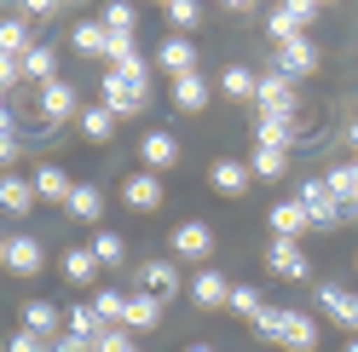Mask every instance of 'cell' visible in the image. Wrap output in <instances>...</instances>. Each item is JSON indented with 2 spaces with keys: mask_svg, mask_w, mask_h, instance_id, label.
Here are the masks:
<instances>
[{
  "mask_svg": "<svg viewBox=\"0 0 358 352\" xmlns=\"http://www.w3.org/2000/svg\"><path fill=\"white\" fill-rule=\"evenodd\" d=\"M255 335H260V341H272V346H289V352H312V346H318V323H312L306 312L266 306V312L255 318Z\"/></svg>",
  "mask_w": 358,
  "mask_h": 352,
  "instance_id": "1",
  "label": "cell"
},
{
  "mask_svg": "<svg viewBox=\"0 0 358 352\" xmlns=\"http://www.w3.org/2000/svg\"><path fill=\"white\" fill-rule=\"evenodd\" d=\"M99 104H110L116 116H139V110L150 104V87L145 81H133V75H122V70H110L104 75V98Z\"/></svg>",
  "mask_w": 358,
  "mask_h": 352,
  "instance_id": "2",
  "label": "cell"
},
{
  "mask_svg": "<svg viewBox=\"0 0 358 352\" xmlns=\"http://www.w3.org/2000/svg\"><path fill=\"white\" fill-rule=\"evenodd\" d=\"M312 17H318V6H312V0H289V6H272V12H266V29H272L278 47H283V41H295V35L312 29Z\"/></svg>",
  "mask_w": 358,
  "mask_h": 352,
  "instance_id": "3",
  "label": "cell"
},
{
  "mask_svg": "<svg viewBox=\"0 0 358 352\" xmlns=\"http://www.w3.org/2000/svg\"><path fill=\"white\" fill-rule=\"evenodd\" d=\"M312 70H318V47H312L306 35L283 41V47L272 52V75H283V81H295V75H312Z\"/></svg>",
  "mask_w": 358,
  "mask_h": 352,
  "instance_id": "4",
  "label": "cell"
},
{
  "mask_svg": "<svg viewBox=\"0 0 358 352\" xmlns=\"http://www.w3.org/2000/svg\"><path fill=\"white\" fill-rule=\"evenodd\" d=\"M295 203L306 208L312 226H335V219H347V214H341V203H335V191H329V179H306Z\"/></svg>",
  "mask_w": 358,
  "mask_h": 352,
  "instance_id": "5",
  "label": "cell"
},
{
  "mask_svg": "<svg viewBox=\"0 0 358 352\" xmlns=\"http://www.w3.org/2000/svg\"><path fill=\"white\" fill-rule=\"evenodd\" d=\"M266 266H272L278 277H289V283H306V277H312L306 249H301V243H289V237H278V243L266 249Z\"/></svg>",
  "mask_w": 358,
  "mask_h": 352,
  "instance_id": "6",
  "label": "cell"
},
{
  "mask_svg": "<svg viewBox=\"0 0 358 352\" xmlns=\"http://www.w3.org/2000/svg\"><path fill=\"white\" fill-rule=\"evenodd\" d=\"M255 104H260V116L295 122V87H289L283 75H260V93H255Z\"/></svg>",
  "mask_w": 358,
  "mask_h": 352,
  "instance_id": "7",
  "label": "cell"
},
{
  "mask_svg": "<svg viewBox=\"0 0 358 352\" xmlns=\"http://www.w3.org/2000/svg\"><path fill=\"white\" fill-rule=\"evenodd\" d=\"M162 196H168V191H162V179H156L150 168H139V173H133V179L122 185V203H127L133 214H150V208H162Z\"/></svg>",
  "mask_w": 358,
  "mask_h": 352,
  "instance_id": "8",
  "label": "cell"
},
{
  "mask_svg": "<svg viewBox=\"0 0 358 352\" xmlns=\"http://www.w3.org/2000/svg\"><path fill=\"white\" fill-rule=\"evenodd\" d=\"M70 116H81L76 87L70 81H47V87H41V122H70Z\"/></svg>",
  "mask_w": 358,
  "mask_h": 352,
  "instance_id": "9",
  "label": "cell"
},
{
  "mask_svg": "<svg viewBox=\"0 0 358 352\" xmlns=\"http://www.w3.org/2000/svg\"><path fill=\"white\" fill-rule=\"evenodd\" d=\"M173 254L179 260H208V249H214V231L203 226V219H185V226H173Z\"/></svg>",
  "mask_w": 358,
  "mask_h": 352,
  "instance_id": "10",
  "label": "cell"
},
{
  "mask_svg": "<svg viewBox=\"0 0 358 352\" xmlns=\"http://www.w3.org/2000/svg\"><path fill=\"white\" fill-rule=\"evenodd\" d=\"M231 289H237V283H231L226 272H214V266L191 277V300H196V306H208V312H214V306H231Z\"/></svg>",
  "mask_w": 358,
  "mask_h": 352,
  "instance_id": "11",
  "label": "cell"
},
{
  "mask_svg": "<svg viewBox=\"0 0 358 352\" xmlns=\"http://www.w3.org/2000/svg\"><path fill=\"white\" fill-rule=\"evenodd\" d=\"M64 323H70V312H58L52 300H29V306H24V329H29V335H41V341H58Z\"/></svg>",
  "mask_w": 358,
  "mask_h": 352,
  "instance_id": "12",
  "label": "cell"
},
{
  "mask_svg": "<svg viewBox=\"0 0 358 352\" xmlns=\"http://www.w3.org/2000/svg\"><path fill=\"white\" fill-rule=\"evenodd\" d=\"M318 306L341 323V329H358V295L341 289V283H318Z\"/></svg>",
  "mask_w": 358,
  "mask_h": 352,
  "instance_id": "13",
  "label": "cell"
},
{
  "mask_svg": "<svg viewBox=\"0 0 358 352\" xmlns=\"http://www.w3.org/2000/svg\"><path fill=\"white\" fill-rule=\"evenodd\" d=\"M41 266H47V249H41V237H12V249H6V272H12V277H35Z\"/></svg>",
  "mask_w": 358,
  "mask_h": 352,
  "instance_id": "14",
  "label": "cell"
},
{
  "mask_svg": "<svg viewBox=\"0 0 358 352\" xmlns=\"http://www.w3.org/2000/svg\"><path fill=\"white\" fill-rule=\"evenodd\" d=\"M156 64H162L173 81H179V75H196V47H191L185 35H168L162 47H156Z\"/></svg>",
  "mask_w": 358,
  "mask_h": 352,
  "instance_id": "15",
  "label": "cell"
},
{
  "mask_svg": "<svg viewBox=\"0 0 358 352\" xmlns=\"http://www.w3.org/2000/svg\"><path fill=\"white\" fill-rule=\"evenodd\" d=\"M139 156H145V168H150V173H162V168H173V162H179V139L168 133V127H156V133H145V139H139Z\"/></svg>",
  "mask_w": 358,
  "mask_h": 352,
  "instance_id": "16",
  "label": "cell"
},
{
  "mask_svg": "<svg viewBox=\"0 0 358 352\" xmlns=\"http://www.w3.org/2000/svg\"><path fill=\"white\" fill-rule=\"evenodd\" d=\"M249 179H255V168H243V162H231V156H220V162L208 168V185H214L220 196H243Z\"/></svg>",
  "mask_w": 358,
  "mask_h": 352,
  "instance_id": "17",
  "label": "cell"
},
{
  "mask_svg": "<svg viewBox=\"0 0 358 352\" xmlns=\"http://www.w3.org/2000/svg\"><path fill=\"white\" fill-rule=\"evenodd\" d=\"M139 289L156 295V300H168V295H179V272L168 266V260H145L139 266Z\"/></svg>",
  "mask_w": 358,
  "mask_h": 352,
  "instance_id": "18",
  "label": "cell"
},
{
  "mask_svg": "<svg viewBox=\"0 0 358 352\" xmlns=\"http://www.w3.org/2000/svg\"><path fill=\"white\" fill-rule=\"evenodd\" d=\"M70 191H76V179L58 162H41L35 168V196H47V203H70Z\"/></svg>",
  "mask_w": 358,
  "mask_h": 352,
  "instance_id": "19",
  "label": "cell"
},
{
  "mask_svg": "<svg viewBox=\"0 0 358 352\" xmlns=\"http://www.w3.org/2000/svg\"><path fill=\"white\" fill-rule=\"evenodd\" d=\"M70 47L87 52V58H104V52H110V29L99 24V17H81V24L70 29Z\"/></svg>",
  "mask_w": 358,
  "mask_h": 352,
  "instance_id": "20",
  "label": "cell"
},
{
  "mask_svg": "<svg viewBox=\"0 0 358 352\" xmlns=\"http://www.w3.org/2000/svg\"><path fill=\"white\" fill-rule=\"evenodd\" d=\"M0 208H6V214H29V208H35V179L0 173Z\"/></svg>",
  "mask_w": 358,
  "mask_h": 352,
  "instance_id": "21",
  "label": "cell"
},
{
  "mask_svg": "<svg viewBox=\"0 0 358 352\" xmlns=\"http://www.w3.org/2000/svg\"><path fill=\"white\" fill-rule=\"evenodd\" d=\"M220 93H226V98H237V104H255L260 75H255V70H243V64H226V75H220Z\"/></svg>",
  "mask_w": 358,
  "mask_h": 352,
  "instance_id": "22",
  "label": "cell"
},
{
  "mask_svg": "<svg viewBox=\"0 0 358 352\" xmlns=\"http://www.w3.org/2000/svg\"><path fill=\"white\" fill-rule=\"evenodd\" d=\"M162 323V300L145 295V289H133L127 295V329H156Z\"/></svg>",
  "mask_w": 358,
  "mask_h": 352,
  "instance_id": "23",
  "label": "cell"
},
{
  "mask_svg": "<svg viewBox=\"0 0 358 352\" xmlns=\"http://www.w3.org/2000/svg\"><path fill=\"white\" fill-rule=\"evenodd\" d=\"M203 104H208V81H203V75H179V81H173V110L196 116Z\"/></svg>",
  "mask_w": 358,
  "mask_h": 352,
  "instance_id": "24",
  "label": "cell"
},
{
  "mask_svg": "<svg viewBox=\"0 0 358 352\" xmlns=\"http://www.w3.org/2000/svg\"><path fill=\"white\" fill-rule=\"evenodd\" d=\"M29 47H35V35H29V17H0V52L24 58Z\"/></svg>",
  "mask_w": 358,
  "mask_h": 352,
  "instance_id": "25",
  "label": "cell"
},
{
  "mask_svg": "<svg viewBox=\"0 0 358 352\" xmlns=\"http://www.w3.org/2000/svg\"><path fill=\"white\" fill-rule=\"evenodd\" d=\"M306 226H312V219H306V208H301V203H278V208H272V231H278V237H289V243H295Z\"/></svg>",
  "mask_w": 358,
  "mask_h": 352,
  "instance_id": "26",
  "label": "cell"
},
{
  "mask_svg": "<svg viewBox=\"0 0 358 352\" xmlns=\"http://www.w3.org/2000/svg\"><path fill=\"white\" fill-rule=\"evenodd\" d=\"M116 122H122V116H116L110 104H87V110H81V133H87V139H110V133H116Z\"/></svg>",
  "mask_w": 358,
  "mask_h": 352,
  "instance_id": "27",
  "label": "cell"
},
{
  "mask_svg": "<svg viewBox=\"0 0 358 352\" xmlns=\"http://www.w3.org/2000/svg\"><path fill=\"white\" fill-rule=\"evenodd\" d=\"M93 312H99V323H110V329H127V295H122V289H99Z\"/></svg>",
  "mask_w": 358,
  "mask_h": 352,
  "instance_id": "28",
  "label": "cell"
},
{
  "mask_svg": "<svg viewBox=\"0 0 358 352\" xmlns=\"http://www.w3.org/2000/svg\"><path fill=\"white\" fill-rule=\"evenodd\" d=\"M64 277L81 283V289H87V283H99V260H93V249H70V254H64Z\"/></svg>",
  "mask_w": 358,
  "mask_h": 352,
  "instance_id": "29",
  "label": "cell"
},
{
  "mask_svg": "<svg viewBox=\"0 0 358 352\" xmlns=\"http://www.w3.org/2000/svg\"><path fill=\"white\" fill-rule=\"evenodd\" d=\"M260 179H283V168H289V150L283 145H255V162H249Z\"/></svg>",
  "mask_w": 358,
  "mask_h": 352,
  "instance_id": "30",
  "label": "cell"
},
{
  "mask_svg": "<svg viewBox=\"0 0 358 352\" xmlns=\"http://www.w3.org/2000/svg\"><path fill=\"white\" fill-rule=\"evenodd\" d=\"M52 64H58V52L47 47V41H35V47L24 52V75H35L41 87H47V81H58V75H52Z\"/></svg>",
  "mask_w": 358,
  "mask_h": 352,
  "instance_id": "31",
  "label": "cell"
},
{
  "mask_svg": "<svg viewBox=\"0 0 358 352\" xmlns=\"http://www.w3.org/2000/svg\"><path fill=\"white\" fill-rule=\"evenodd\" d=\"M64 208H70L76 219H99V214H104V191H99V185H76Z\"/></svg>",
  "mask_w": 358,
  "mask_h": 352,
  "instance_id": "32",
  "label": "cell"
},
{
  "mask_svg": "<svg viewBox=\"0 0 358 352\" xmlns=\"http://www.w3.org/2000/svg\"><path fill=\"white\" fill-rule=\"evenodd\" d=\"M87 249H93V260H99V266H122V260H127V243H122L116 231H99Z\"/></svg>",
  "mask_w": 358,
  "mask_h": 352,
  "instance_id": "33",
  "label": "cell"
},
{
  "mask_svg": "<svg viewBox=\"0 0 358 352\" xmlns=\"http://www.w3.org/2000/svg\"><path fill=\"white\" fill-rule=\"evenodd\" d=\"M99 24H104L110 35H133V24H139V12H133V6H122V0H116V6H104V12H99Z\"/></svg>",
  "mask_w": 358,
  "mask_h": 352,
  "instance_id": "34",
  "label": "cell"
},
{
  "mask_svg": "<svg viewBox=\"0 0 358 352\" xmlns=\"http://www.w3.org/2000/svg\"><path fill=\"white\" fill-rule=\"evenodd\" d=\"M231 312H237V318H260V312H266L260 289H249V283H237V289H231Z\"/></svg>",
  "mask_w": 358,
  "mask_h": 352,
  "instance_id": "35",
  "label": "cell"
},
{
  "mask_svg": "<svg viewBox=\"0 0 358 352\" xmlns=\"http://www.w3.org/2000/svg\"><path fill=\"white\" fill-rule=\"evenodd\" d=\"M168 24L173 29H196L203 24V6H196V0H168Z\"/></svg>",
  "mask_w": 358,
  "mask_h": 352,
  "instance_id": "36",
  "label": "cell"
},
{
  "mask_svg": "<svg viewBox=\"0 0 358 352\" xmlns=\"http://www.w3.org/2000/svg\"><path fill=\"white\" fill-rule=\"evenodd\" d=\"M255 133H260V145H283L289 150V122H278V116H260Z\"/></svg>",
  "mask_w": 358,
  "mask_h": 352,
  "instance_id": "37",
  "label": "cell"
},
{
  "mask_svg": "<svg viewBox=\"0 0 358 352\" xmlns=\"http://www.w3.org/2000/svg\"><path fill=\"white\" fill-rule=\"evenodd\" d=\"M70 329H76V335H87V341H93V335H99L104 323H99V312H93V306H70Z\"/></svg>",
  "mask_w": 358,
  "mask_h": 352,
  "instance_id": "38",
  "label": "cell"
},
{
  "mask_svg": "<svg viewBox=\"0 0 358 352\" xmlns=\"http://www.w3.org/2000/svg\"><path fill=\"white\" fill-rule=\"evenodd\" d=\"M24 81V58H12V52H0V98L12 93V87Z\"/></svg>",
  "mask_w": 358,
  "mask_h": 352,
  "instance_id": "39",
  "label": "cell"
},
{
  "mask_svg": "<svg viewBox=\"0 0 358 352\" xmlns=\"http://www.w3.org/2000/svg\"><path fill=\"white\" fill-rule=\"evenodd\" d=\"M127 346H133V341H127V329H110V323H104L99 335H93V352H127Z\"/></svg>",
  "mask_w": 358,
  "mask_h": 352,
  "instance_id": "40",
  "label": "cell"
},
{
  "mask_svg": "<svg viewBox=\"0 0 358 352\" xmlns=\"http://www.w3.org/2000/svg\"><path fill=\"white\" fill-rule=\"evenodd\" d=\"M6 352H52V341H41V335H29V329H17Z\"/></svg>",
  "mask_w": 358,
  "mask_h": 352,
  "instance_id": "41",
  "label": "cell"
},
{
  "mask_svg": "<svg viewBox=\"0 0 358 352\" xmlns=\"http://www.w3.org/2000/svg\"><path fill=\"white\" fill-rule=\"evenodd\" d=\"M52 352H93V341H87V335H76V329H64V335L52 341Z\"/></svg>",
  "mask_w": 358,
  "mask_h": 352,
  "instance_id": "42",
  "label": "cell"
},
{
  "mask_svg": "<svg viewBox=\"0 0 358 352\" xmlns=\"http://www.w3.org/2000/svg\"><path fill=\"white\" fill-rule=\"evenodd\" d=\"M17 150H24V145H17V133H12V127H0V162H12Z\"/></svg>",
  "mask_w": 358,
  "mask_h": 352,
  "instance_id": "43",
  "label": "cell"
},
{
  "mask_svg": "<svg viewBox=\"0 0 358 352\" xmlns=\"http://www.w3.org/2000/svg\"><path fill=\"white\" fill-rule=\"evenodd\" d=\"M24 17H58L52 0H24Z\"/></svg>",
  "mask_w": 358,
  "mask_h": 352,
  "instance_id": "44",
  "label": "cell"
},
{
  "mask_svg": "<svg viewBox=\"0 0 358 352\" xmlns=\"http://www.w3.org/2000/svg\"><path fill=\"white\" fill-rule=\"evenodd\" d=\"M6 249H12V237H0V260H6Z\"/></svg>",
  "mask_w": 358,
  "mask_h": 352,
  "instance_id": "45",
  "label": "cell"
},
{
  "mask_svg": "<svg viewBox=\"0 0 358 352\" xmlns=\"http://www.w3.org/2000/svg\"><path fill=\"white\" fill-rule=\"evenodd\" d=\"M347 139H352V150H358V122H352V133H347Z\"/></svg>",
  "mask_w": 358,
  "mask_h": 352,
  "instance_id": "46",
  "label": "cell"
},
{
  "mask_svg": "<svg viewBox=\"0 0 358 352\" xmlns=\"http://www.w3.org/2000/svg\"><path fill=\"white\" fill-rule=\"evenodd\" d=\"M185 352H208V346H185Z\"/></svg>",
  "mask_w": 358,
  "mask_h": 352,
  "instance_id": "47",
  "label": "cell"
},
{
  "mask_svg": "<svg viewBox=\"0 0 358 352\" xmlns=\"http://www.w3.org/2000/svg\"><path fill=\"white\" fill-rule=\"evenodd\" d=\"M347 352H358V335H352V346H347Z\"/></svg>",
  "mask_w": 358,
  "mask_h": 352,
  "instance_id": "48",
  "label": "cell"
},
{
  "mask_svg": "<svg viewBox=\"0 0 358 352\" xmlns=\"http://www.w3.org/2000/svg\"><path fill=\"white\" fill-rule=\"evenodd\" d=\"M127 352H133V346H127Z\"/></svg>",
  "mask_w": 358,
  "mask_h": 352,
  "instance_id": "49",
  "label": "cell"
}]
</instances>
